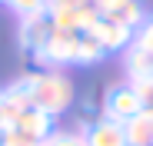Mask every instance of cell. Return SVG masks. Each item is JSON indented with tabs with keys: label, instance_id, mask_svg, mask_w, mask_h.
Here are the masks:
<instances>
[{
	"label": "cell",
	"instance_id": "cell-3",
	"mask_svg": "<svg viewBox=\"0 0 153 146\" xmlns=\"http://www.w3.org/2000/svg\"><path fill=\"white\" fill-rule=\"evenodd\" d=\"M76 40H80V33H73V30H57V27H50L43 46L37 50V60L47 63V66H70L76 63Z\"/></svg>",
	"mask_w": 153,
	"mask_h": 146
},
{
	"label": "cell",
	"instance_id": "cell-15",
	"mask_svg": "<svg viewBox=\"0 0 153 146\" xmlns=\"http://www.w3.org/2000/svg\"><path fill=\"white\" fill-rule=\"evenodd\" d=\"M133 93L140 96V103L143 106H153V80H130Z\"/></svg>",
	"mask_w": 153,
	"mask_h": 146
},
{
	"label": "cell",
	"instance_id": "cell-10",
	"mask_svg": "<svg viewBox=\"0 0 153 146\" xmlns=\"http://www.w3.org/2000/svg\"><path fill=\"white\" fill-rule=\"evenodd\" d=\"M123 133H126L130 146H150V139H153V106H143L137 116H130L123 123Z\"/></svg>",
	"mask_w": 153,
	"mask_h": 146
},
{
	"label": "cell",
	"instance_id": "cell-8",
	"mask_svg": "<svg viewBox=\"0 0 153 146\" xmlns=\"http://www.w3.org/2000/svg\"><path fill=\"white\" fill-rule=\"evenodd\" d=\"M83 136H87V146H130L126 133H123V123H113L107 116H100Z\"/></svg>",
	"mask_w": 153,
	"mask_h": 146
},
{
	"label": "cell",
	"instance_id": "cell-2",
	"mask_svg": "<svg viewBox=\"0 0 153 146\" xmlns=\"http://www.w3.org/2000/svg\"><path fill=\"white\" fill-rule=\"evenodd\" d=\"M47 20L57 30H73V33H87L90 23L100 17L90 0H47Z\"/></svg>",
	"mask_w": 153,
	"mask_h": 146
},
{
	"label": "cell",
	"instance_id": "cell-13",
	"mask_svg": "<svg viewBox=\"0 0 153 146\" xmlns=\"http://www.w3.org/2000/svg\"><path fill=\"white\" fill-rule=\"evenodd\" d=\"M7 7L17 10L20 17H30V13H43L47 10V0H7Z\"/></svg>",
	"mask_w": 153,
	"mask_h": 146
},
{
	"label": "cell",
	"instance_id": "cell-12",
	"mask_svg": "<svg viewBox=\"0 0 153 146\" xmlns=\"http://www.w3.org/2000/svg\"><path fill=\"white\" fill-rule=\"evenodd\" d=\"M40 146H87V136L76 130H53Z\"/></svg>",
	"mask_w": 153,
	"mask_h": 146
},
{
	"label": "cell",
	"instance_id": "cell-7",
	"mask_svg": "<svg viewBox=\"0 0 153 146\" xmlns=\"http://www.w3.org/2000/svg\"><path fill=\"white\" fill-rule=\"evenodd\" d=\"M13 130H20L23 136H30L33 143H43L50 133H53V116H47L43 110H23L20 116H17V123H13Z\"/></svg>",
	"mask_w": 153,
	"mask_h": 146
},
{
	"label": "cell",
	"instance_id": "cell-14",
	"mask_svg": "<svg viewBox=\"0 0 153 146\" xmlns=\"http://www.w3.org/2000/svg\"><path fill=\"white\" fill-rule=\"evenodd\" d=\"M133 43L140 46V50H146V53L153 57V17H150V20H143V27L137 30V37H133Z\"/></svg>",
	"mask_w": 153,
	"mask_h": 146
},
{
	"label": "cell",
	"instance_id": "cell-4",
	"mask_svg": "<svg viewBox=\"0 0 153 146\" xmlns=\"http://www.w3.org/2000/svg\"><path fill=\"white\" fill-rule=\"evenodd\" d=\"M140 110H143V103H140V96L133 93L130 83H120V86L107 90V96H103V116L113 119V123H126Z\"/></svg>",
	"mask_w": 153,
	"mask_h": 146
},
{
	"label": "cell",
	"instance_id": "cell-6",
	"mask_svg": "<svg viewBox=\"0 0 153 146\" xmlns=\"http://www.w3.org/2000/svg\"><path fill=\"white\" fill-rule=\"evenodd\" d=\"M97 7V13L103 20H113V23H123V27L137 30L143 23V7L140 0H90Z\"/></svg>",
	"mask_w": 153,
	"mask_h": 146
},
{
	"label": "cell",
	"instance_id": "cell-11",
	"mask_svg": "<svg viewBox=\"0 0 153 146\" xmlns=\"http://www.w3.org/2000/svg\"><path fill=\"white\" fill-rule=\"evenodd\" d=\"M107 57V50L100 46L90 33H80V40H76V63L80 66H90V63H100Z\"/></svg>",
	"mask_w": 153,
	"mask_h": 146
},
{
	"label": "cell",
	"instance_id": "cell-17",
	"mask_svg": "<svg viewBox=\"0 0 153 146\" xmlns=\"http://www.w3.org/2000/svg\"><path fill=\"white\" fill-rule=\"evenodd\" d=\"M150 146H153V139H150Z\"/></svg>",
	"mask_w": 153,
	"mask_h": 146
},
{
	"label": "cell",
	"instance_id": "cell-1",
	"mask_svg": "<svg viewBox=\"0 0 153 146\" xmlns=\"http://www.w3.org/2000/svg\"><path fill=\"white\" fill-rule=\"evenodd\" d=\"M20 86L27 90L30 106L33 110H43L47 116H60L73 103V80L67 77V73H60V70L30 73V77L20 80Z\"/></svg>",
	"mask_w": 153,
	"mask_h": 146
},
{
	"label": "cell",
	"instance_id": "cell-5",
	"mask_svg": "<svg viewBox=\"0 0 153 146\" xmlns=\"http://www.w3.org/2000/svg\"><path fill=\"white\" fill-rule=\"evenodd\" d=\"M87 33L103 46L107 53H110V50H126V46L133 43V37H137V30L123 27V23H113V20H103V17H97V20L90 23Z\"/></svg>",
	"mask_w": 153,
	"mask_h": 146
},
{
	"label": "cell",
	"instance_id": "cell-9",
	"mask_svg": "<svg viewBox=\"0 0 153 146\" xmlns=\"http://www.w3.org/2000/svg\"><path fill=\"white\" fill-rule=\"evenodd\" d=\"M47 33H50L47 13H30V17H23V23H20V43H23V50L37 53L40 46H43V40H47Z\"/></svg>",
	"mask_w": 153,
	"mask_h": 146
},
{
	"label": "cell",
	"instance_id": "cell-16",
	"mask_svg": "<svg viewBox=\"0 0 153 146\" xmlns=\"http://www.w3.org/2000/svg\"><path fill=\"white\" fill-rule=\"evenodd\" d=\"M0 100H4V90H0Z\"/></svg>",
	"mask_w": 153,
	"mask_h": 146
}]
</instances>
